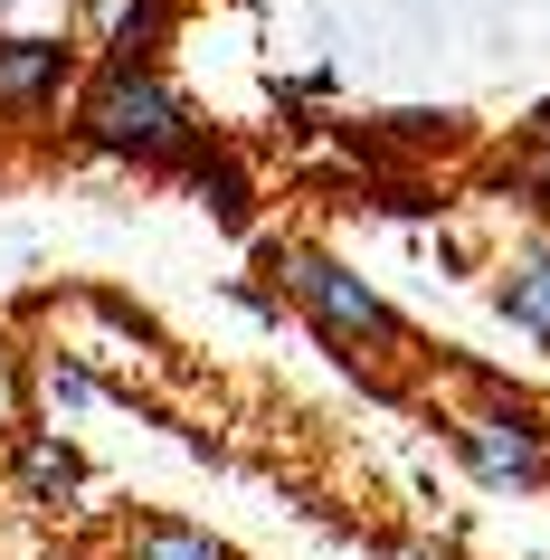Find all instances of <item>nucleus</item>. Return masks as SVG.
Instances as JSON below:
<instances>
[{
  "mask_svg": "<svg viewBox=\"0 0 550 560\" xmlns=\"http://www.w3.org/2000/svg\"><path fill=\"white\" fill-rule=\"evenodd\" d=\"M266 276H276V295L332 342L342 371H361L379 399H399V361H418V332H408V314L379 295V285H361L332 247H314V237H276V247H266Z\"/></svg>",
  "mask_w": 550,
  "mask_h": 560,
  "instance_id": "nucleus-1",
  "label": "nucleus"
},
{
  "mask_svg": "<svg viewBox=\"0 0 550 560\" xmlns=\"http://www.w3.org/2000/svg\"><path fill=\"white\" fill-rule=\"evenodd\" d=\"M67 143L95 162H133V172H190L209 152V124L152 58H95L67 105Z\"/></svg>",
  "mask_w": 550,
  "mask_h": 560,
  "instance_id": "nucleus-2",
  "label": "nucleus"
},
{
  "mask_svg": "<svg viewBox=\"0 0 550 560\" xmlns=\"http://www.w3.org/2000/svg\"><path fill=\"white\" fill-rule=\"evenodd\" d=\"M446 446L493 494H550V418L531 399H513V389H484L475 409H456L446 418Z\"/></svg>",
  "mask_w": 550,
  "mask_h": 560,
  "instance_id": "nucleus-3",
  "label": "nucleus"
},
{
  "mask_svg": "<svg viewBox=\"0 0 550 560\" xmlns=\"http://www.w3.org/2000/svg\"><path fill=\"white\" fill-rule=\"evenodd\" d=\"M77 86H86V67H77L67 38H0V124L30 133L58 105H77Z\"/></svg>",
  "mask_w": 550,
  "mask_h": 560,
  "instance_id": "nucleus-4",
  "label": "nucleus"
},
{
  "mask_svg": "<svg viewBox=\"0 0 550 560\" xmlns=\"http://www.w3.org/2000/svg\"><path fill=\"white\" fill-rule=\"evenodd\" d=\"M10 485H20L38 513H77V503H86V456H77L58 428H20V438H10Z\"/></svg>",
  "mask_w": 550,
  "mask_h": 560,
  "instance_id": "nucleus-5",
  "label": "nucleus"
},
{
  "mask_svg": "<svg viewBox=\"0 0 550 560\" xmlns=\"http://www.w3.org/2000/svg\"><path fill=\"white\" fill-rule=\"evenodd\" d=\"M493 314H503L513 332H531V342L550 352V247H522V257L493 276Z\"/></svg>",
  "mask_w": 550,
  "mask_h": 560,
  "instance_id": "nucleus-6",
  "label": "nucleus"
},
{
  "mask_svg": "<svg viewBox=\"0 0 550 560\" xmlns=\"http://www.w3.org/2000/svg\"><path fill=\"white\" fill-rule=\"evenodd\" d=\"M180 0H95V30H105V58H162Z\"/></svg>",
  "mask_w": 550,
  "mask_h": 560,
  "instance_id": "nucleus-7",
  "label": "nucleus"
},
{
  "mask_svg": "<svg viewBox=\"0 0 550 560\" xmlns=\"http://www.w3.org/2000/svg\"><path fill=\"white\" fill-rule=\"evenodd\" d=\"M180 180H190V190L209 200V219H219V229H247V219H257V209H247L257 190H247V172H237V152H229V143H209Z\"/></svg>",
  "mask_w": 550,
  "mask_h": 560,
  "instance_id": "nucleus-8",
  "label": "nucleus"
},
{
  "mask_svg": "<svg viewBox=\"0 0 550 560\" xmlns=\"http://www.w3.org/2000/svg\"><path fill=\"white\" fill-rule=\"evenodd\" d=\"M124 560H237L219 532H200V523H172V513H152V523H133L124 532Z\"/></svg>",
  "mask_w": 550,
  "mask_h": 560,
  "instance_id": "nucleus-9",
  "label": "nucleus"
},
{
  "mask_svg": "<svg viewBox=\"0 0 550 560\" xmlns=\"http://www.w3.org/2000/svg\"><path fill=\"white\" fill-rule=\"evenodd\" d=\"M361 152H456L465 143V115H379L351 133Z\"/></svg>",
  "mask_w": 550,
  "mask_h": 560,
  "instance_id": "nucleus-10",
  "label": "nucleus"
},
{
  "mask_svg": "<svg viewBox=\"0 0 550 560\" xmlns=\"http://www.w3.org/2000/svg\"><path fill=\"white\" fill-rule=\"evenodd\" d=\"M503 190H513L531 219H550V105L531 124H522V143H513V162H503Z\"/></svg>",
  "mask_w": 550,
  "mask_h": 560,
  "instance_id": "nucleus-11",
  "label": "nucleus"
},
{
  "mask_svg": "<svg viewBox=\"0 0 550 560\" xmlns=\"http://www.w3.org/2000/svg\"><path fill=\"white\" fill-rule=\"evenodd\" d=\"M48 399H58V409H86V399H95V381L77 371V361H48Z\"/></svg>",
  "mask_w": 550,
  "mask_h": 560,
  "instance_id": "nucleus-12",
  "label": "nucleus"
}]
</instances>
